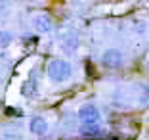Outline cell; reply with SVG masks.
Listing matches in <instances>:
<instances>
[{"label": "cell", "instance_id": "obj_1", "mask_svg": "<svg viewBox=\"0 0 149 140\" xmlns=\"http://www.w3.org/2000/svg\"><path fill=\"white\" fill-rule=\"evenodd\" d=\"M46 77L54 84H61L65 81H69L73 77V65H71V61L63 60V58L50 60L48 65H46Z\"/></svg>", "mask_w": 149, "mask_h": 140}, {"label": "cell", "instance_id": "obj_2", "mask_svg": "<svg viewBox=\"0 0 149 140\" xmlns=\"http://www.w3.org/2000/svg\"><path fill=\"white\" fill-rule=\"evenodd\" d=\"M100 61H101V65L107 67V69H120L126 63V54L120 48H117V46H109V48H105L101 52Z\"/></svg>", "mask_w": 149, "mask_h": 140}, {"label": "cell", "instance_id": "obj_3", "mask_svg": "<svg viewBox=\"0 0 149 140\" xmlns=\"http://www.w3.org/2000/svg\"><path fill=\"white\" fill-rule=\"evenodd\" d=\"M77 117L82 125H90V123H100L101 119V113L97 110V106L92 104V102H88V104H82L77 111Z\"/></svg>", "mask_w": 149, "mask_h": 140}, {"label": "cell", "instance_id": "obj_4", "mask_svg": "<svg viewBox=\"0 0 149 140\" xmlns=\"http://www.w3.org/2000/svg\"><path fill=\"white\" fill-rule=\"evenodd\" d=\"M31 25L38 35H46V33H50V31L54 29V19H52V15L46 13V12H36L31 18Z\"/></svg>", "mask_w": 149, "mask_h": 140}, {"label": "cell", "instance_id": "obj_5", "mask_svg": "<svg viewBox=\"0 0 149 140\" xmlns=\"http://www.w3.org/2000/svg\"><path fill=\"white\" fill-rule=\"evenodd\" d=\"M59 48H61L63 54H67V56L77 54L79 52V35H77V33H65V35L59 39Z\"/></svg>", "mask_w": 149, "mask_h": 140}, {"label": "cell", "instance_id": "obj_6", "mask_svg": "<svg viewBox=\"0 0 149 140\" xmlns=\"http://www.w3.org/2000/svg\"><path fill=\"white\" fill-rule=\"evenodd\" d=\"M27 129H29V132H31L33 136H44L46 132H48V129H50V125H48V121L44 117H31L29 119V125H27Z\"/></svg>", "mask_w": 149, "mask_h": 140}, {"label": "cell", "instance_id": "obj_7", "mask_svg": "<svg viewBox=\"0 0 149 140\" xmlns=\"http://www.w3.org/2000/svg\"><path fill=\"white\" fill-rule=\"evenodd\" d=\"M79 134L84 136V138H100V136L105 134V131L100 123H90V125H80Z\"/></svg>", "mask_w": 149, "mask_h": 140}, {"label": "cell", "instance_id": "obj_8", "mask_svg": "<svg viewBox=\"0 0 149 140\" xmlns=\"http://www.w3.org/2000/svg\"><path fill=\"white\" fill-rule=\"evenodd\" d=\"M0 140H23V132L19 127H13V125H8L0 131Z\"/></svg>", "mask_w": 149, "mask_h": 140}, {"label": "cell", "instance_id": "obj_9", "mask_svg": "<svg viewBox=\"0 0 149 140\" xmlns=\"http://www.w3.org/2000/svg\"><path fill=\"white\" fill-rule=\"evenodd\" d=\"M23 94H25L27 98L36 96V79L35 77H31L29 81H25V84H23Z\"/></svg>", "mask_w": 149, "mask_h": 140}, {"label": "cell", "instance_id": "obj_10", "mask_svg": "<svg viewBox=\"0 0 149 140\" xmlns=\"http://www.w3.org/2000/svg\"><path fill=\"white\" fill-rule=\"evenodd\" d=\"M12 40H13V35L10 31H0V50L8 48L10 44H12Z\"/></svg>", "mask_w": 149, "mask_h": 140}, {"label": "cell", "instance_id": "obj_11", "mask_svg": "<svg viewBox=\"0 0 149 140\" xmlns=\"http://www.w3.org/2000/svg\"><path fill=\"white\" fill-rule=\"evenodd\" d=\"M25 2H42V0H25Z\"/></svg>", "mask_w": 149, "mask_h": 140}]
</instances>
